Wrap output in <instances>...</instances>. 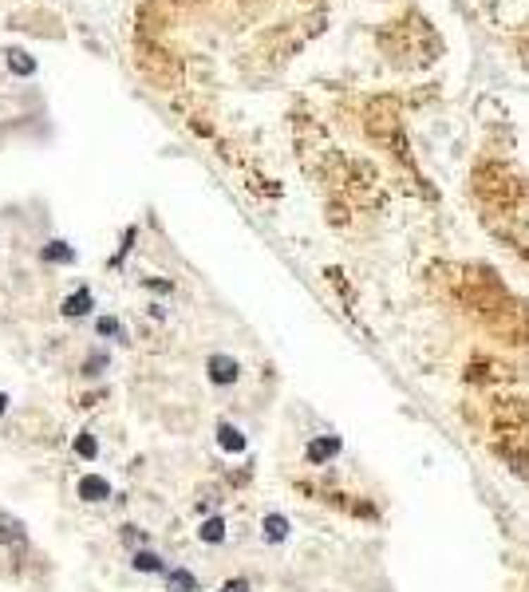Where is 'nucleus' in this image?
I'll list each match as a JSON object with an SVG mask.
<instances>
[{
	"label": "nucleus",
	"mask_w": 529,
	"mask_h": 592,
	"mask_svg": "<svg viewBox=\"0 0 529 592\" xmlns=\"http://www.w3.org/2000/svg\"><path fill=\"white\" fill-rule=\"evenodd\" d=\"M0 541L4 545H12L16 553H24L28 549V533H24V525L12 517V513H0Z\"/></svg>",
	"instance_id": "obj_1"
},
{
	"label": "nucleus",
	"mask_w": 529,
	"mask_h": 592,
	"mask_svg": "<svg viewBox=\"0 0 529 592\" xmlns=\"http://www.w3.org/2000/svg\"><path fill=\"white\" fill-rule=\"evenodd\" d=\"M241 367L237 360H230V355H210V379L213 383H237Z\"/></svg>",
	"instance_id": "obj_2"
},
{
	"label": "nucleus",
	"mask_w": 529,
	"mask_h": 592,
	"mask_svg": "<svg viewBox=\"0 0 529 592\" xmlns=\"http://www.w3.org/2000/svg\"><path fill=\"white\" fill-rule=\"evenodd\" d=\"M80 498H83V502H107V498H111L107 478H95V474H87V478L80 482Z\"/></svg>",
	"instance_id": "obj_3"
},
{
	"label": "nucleus",
	"mask_w": 529,
	"mask_h": 592,
	"mask_svg": "<svg viewBox=\"0 0 529 592\" xmlns=\"http://www.w3.org/2000/svg\"><path fill=\"white\" fill-rule=\"evenodd\" d=\"M87 312H91V289H75L68 301H63V316H71V320H80Z\"/></svg>",
	"instance_id": "obj_4"
},
{
	"label": "nucleus",
	"mask_w": 529,
	"mask_h": 592,
	"mask_svg": "<svg viewBox=\"0 0 529 592\" xmlns=\"http://www.w3.org/2000/svg\"><path fill=\"white\" fill-rule=\"evenodd\" d=\"M166 592H198L194 572L190 569H170L166 572Z\"/></svg>",
	"instance_id": "obj_5"
},
{
	"label": "nucleus",
	"mask_w": 529,
	"mask_h": 592,
	"mask_svg": "<svg viewBox=\"0 0 529 592\" xmlns=\"http://www.w3.org/2000/svg\"><path fill=\"white\" fill-rule=\"evenodd\" d=\"M218 442L225 446V451H233V454L245 451V439H241V431H237V427H230V422H221V427H218Z\"/></svg>",
	"instance_id": "obj_6"
},
{
	"label": "nucleus",
	"mask_w": 529,
	"mask_h": 592,
	"mask_svg": "<svg viewBox=\"0 0 529 592\" xmlns=\"http://www.w3.org/2000/svg\"><path fill=\"white\" fill-rule=\"evenodd\" d=\"M8 68L16 71V75H32V71H36V60H32L28 51L12 48V51H8Z\"/></svg>",
	"instance_id": "obj_7"
},
{
	"label": "nucleus",
	"mask_w": 529,
	"mask_h": 592,
	"mask_svg": "<svg viewBox=\"0 0 529 592\" xmlns=\"http://www.w3.org/2000/svg\"><path fill=\"white\" fill-rule=\"evenodd\" d=\"M130 565H135L139 572H162V569H166V565H162V557H158V553H150V549L135 553V561H130Z\"/></svg>",
	"instance_id": "obj_8"
},
{
	"label": "nucleus",
	"mask_w": 529,
	"mask_h": 592,
	"mask_svg": "<svg viewBox=\"0 0 529 592\" xmlns=\"http://www.w3.org/2000/svg\"><path fill=\"white\" fill-rule=\"evenodd\" d=\"M265 537H269V541H285V537H289V522H285L280 513H269V517H265Z\"/></svg>",
	"instance_id": "obj_9"
},
{
	"label": "nucleus",
	"mask_w": 529,
	"mask_h": 592,
	"mask_svg": "<svg viewBox=\"0 0 529 592\" xmlns=\"http://www.w3.org/2000/svg\"><path fill=\"white\" fill-rule=\"evenodd\" d=\"M198 537L201 541H210V545H218L221 537H225V522H221V517H210V522L198 529Z\"/></svg>",
	"instance_id": "obj_10"
},
{
	"label": "nucleus",
	"mask_w": 529,
	"mask_h": 592,
	"mask_svg": "<svg viewBox=\"0 0 529 592\" xmlns=\"http://www.w3.org/2000/svg\"><path fill=\"white\" fill-rule=\"evenodd\" d=\"M71 257H75V253H71V249H68V245H63V241H48V249H44V261H48V265L71 261Z\"/></svg>",
	"instance_id": "obj_11"
},
{
	"label": "nucleus",
	"mask_w": 529,
	"mask_h": 592,
	"mask_svg": "<svg viewBox=\"0 0 529 592\" xmlns=\"http://www.w3.org/2000/svg\"><path fill=\"white\" fill-rule=\"evenodd\" d=\"M328 454H336V439H316L309 446V458L320 462V458H328Z\"/></svg>",
	"instance_id": "obj_12"
},
{
	"label": "nucleus",
	"mask_w": 529,
	"mask_h": 592,
	"mask_svg": "<svg viewBox=\"0 0 529 592\" xmlns=\"http://www.w3.org/2000/svg\"><path fill=\"white\" fill-rule=\"evenodd\" d=\"M75 454H80V458H95V454H99L95 434H80V439H75Z\"/></svg>",
	"instance_id": "obj_13"
},
{
	"label": "nucleus",
	"mask_w": 529,
	"mask_h": 592,
	"mask_svg": "<svg viewBox=\"0 0 529 592\" xmlns=\"http://www.w3.org/2000/svg\"><path fill=\"white\" fill-rule=\"evenodd\" d=\"M218 592H249V581H245V577H237V581H225Z\"/></svg>",
	"instance_id": "obj_14"
},
{
	"label": "nucleus",
	"mask_w": 529,
	"mask_h": 592,
	"mask_svg": "<svg viewBox=\"0 0 529 592\" xmlns=\"http://www.w3.org/2000/svg\"><path fill=\"white\" fill-rule=\"evenodd\" d=\"M95 328H99L103 336H119V320H111V316H103V320L95 324Z\"/></svg>",
	"instance_id": "obj_15"
},
{
	"label": "nucleus",
	"mask_w": 529,
	"mask_h": 592,
	"mask_svg": "<svg viewBox=\"0 0 529 592\" xmlns=\"http://www.w3.org/2000/svg\"><path fill=\"white\" fill-rule=\"evenodd\" d=\"M99 367H107V355H91V360L83 363V372H87V375H95Z\"/></svg>",
	"instance_id": "obj_16"
},
{
	"label": "nucleus",
	"mask_w": 529,
	"mask_h": 592,
	"mask_svg": "<svg viewBox=\"0 0 529 592\" xmlns=\"http://www.w3.org/2000/svg\"><path fill=\"white\" fill-rule=\"evenodd\" d=\"M4 407H8V395L0 391V415H4Z\"/></svg>",
	"instance_id": "obj_17"
}]
</instances>
